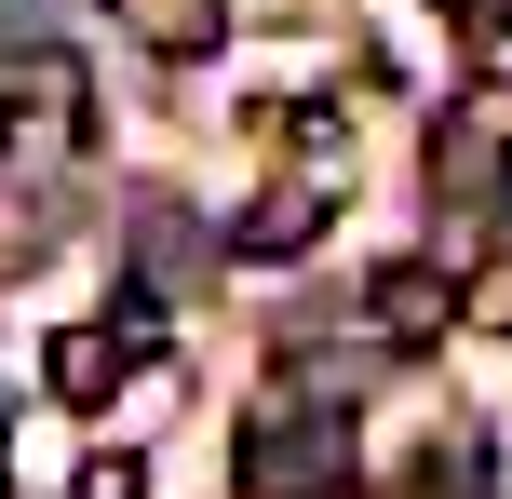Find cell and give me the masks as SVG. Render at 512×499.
I'll use <instances>...</instances> for the list:
<instances>
[{"label":"cell","instance_id":"cell-10","mask_svg":"<svg viewBox=\"0 0 512 499\" xmlns=\"http://www.w3.org/2000/svg\"><path fill=\"white\" fill-rule=\"evenodd\" d=\"M472 324H512V257H486V270H472Z\"/></svg>","mask_w":512,"mask_h":499},{"label":"cell","instance_id":"cell-4","mask_svg":"<svg viewBox=\"0 0 512 499\" xmlns=\"http://www.w3.org/2000/svg\"><path fill=\"white\" fill-rule=\"evenodd\" d=\"M122 338H108V324H68V338H41V392L54 405H68V419H81V405H108V392H122Z\"/></svg>","mask_w":512,"mask_h":499},{"label":"cell","instance_id":"cell-9","mask_svg":"<svg viewBox=\"0 0 512 499\" xmlns=\"http://www.w3.org/2000/svg\"><path fill=\"white\" fill-rule=\"evenodd\" d=\"M459 122H472V135H499V149H512V81H472V95H459Z\"/></svg>","mask_w":512,"mask_h":499},{"label":"cell","instance_id":"cell-6","mask_svg":"<svg viewBox=\"0 0 512 499\" xmlns=\"http://www.w3.org/2000/svg\"><path fill=\"white\" fill-rule=\"evenodd\" d=\"M108 14H122L149 54H216V27H230L216 0H108Z\"/></svg>","mask_w":512,"mask_h":499},{"label":"cell","instance_id":"cell-5","mask_svg":"<svg viewBox=\"0 0 512 499\" xmlns=\"http://www.w3.org/2000/svg\"><path fill=\"white\" fill-rule=\"evenodd\" d=\"M432 176H445V203H459V216L512 203V149H499V135H472V122H445V135H432Z\"/></svg>","mask_w":512,"mask_h":499},{"label":"cell","instance_id":"cell-7","mask_svg":"<svg viewBox=\"0 0 512 499\" xmlns=\"http://www.w3.org/2000/svg\"><path fill=\"white\" fill-rule=\"evenodd\" d=\"M0 95H14V108H68V122H81V68H68V54H14Z\"/></svg>","mask_w":512,"mask_h":499},{"label":"cell","instance_id":"cell-8","mask_svg":"<svg viewBox=\"0 0 512 499\" xmlns=\"http://www.w3.org/2000/svg\"><path fill=\"white\" fill-rule=\"evenodd\" d=\"M68 499H149V459H122V446H95V459H81V486Z\"/></svg>","mask_w":512,"mask_h":499},{"label":"cell","instance_id":"cell-1","mask_svg":"<svg viewBox=\"0 0 512 499\" xmlns=\"http://www.w3.org/2000/svg\"><path fill=\"white\" fill-rule=\"evenodd\" d=\"M230 486L243 499H337V486H351V432H337L324 419V405H256V419H243V446H230Z\"/></svg>","mask_w":512,"mask_h":499},{"label":"cell","instance_id":"cell-3","mask_svg":"<svg viewBox=\"0 0 512 499\" xmlns=\"http://www.w3.org/2000/svg\"><path fill=\"white\" fill-rule=\"evenodd\" d=\"M310 230H324V176H297V189H256V203H243V230H230V257H243V270L310 257Z\"/></svg>","mask_w":512,"mask_h":499},{"label":"cell","instance_id":"cell-11","mask_svg":"<svg viewBox=\"0 0 512 499\" xmlns=\"http://www.w3.org/2000/svg\"><path fill=\"white\" fill-rule=\"evenodd\" d=\"M459 27H472V41H512V0H472Z\"/></svg>","mask_w":512,"mask_h":499},{"label":"cell","instance_id":"cell-2","mask_svg":"<svg viewBox=\"0 0 512 499\" xmlns=\"http://www.w3.org/2000/svg\"><path fill=\"white\" fill-rule=\"evenodd\" d=\"M364 324H378V351H445L472 324V270L445 257V243L432 257H391L378 284H364Z\"/></svg>","mask_w":512,"mask_h":499}]
</instances>
